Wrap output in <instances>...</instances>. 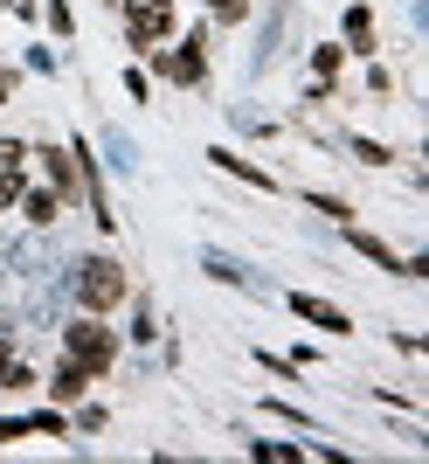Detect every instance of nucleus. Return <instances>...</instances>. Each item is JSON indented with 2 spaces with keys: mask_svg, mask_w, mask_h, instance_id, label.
<instances>
[{
  "mask_svg": "<svg viewBox=\"0 0 429 464\" xmlns=\"http://www.w3.org/2000/svg\"><path fill=\"white\" fill-rule=\"evenodd\" d=\"M347 42L360 49V56H374V14L367 7H347Z\"/></svg>",
  "mask_w": 429,
  "mask_h": 464,
  "instance_id": "10",
  "label": "nucleus"
},
{
  "mask_svg": "<svg viewBox=\"0 0 429 464\" xmlns=\"http://www.w3.org/2000/svg\"><path fill=\"white\" fill-rule=\"evenodd\" d=\"M208 7H214V14H222V21H235V14H243V7H250V0H208Z\"/></svg>",
  "mask_w": 429,
  "mask_h": 464,
  "instance_id": "14",
  "label": "nucleus"
},
{
  "mask_svg": "<svg viewBox=\"0 0 429 464\" xmlns=\"http://www.w3.org/2000/svg\"><path fill=\"white\" fill-rule=\"evenodd\" d=\"M21 188H28V180H21V167H0V208H14Z\"/></svg>",
  "mask_w": 429,
  "mask_h": 464,
  "instance_id": "11",
  "label": "nucleus"
},
{
  "mask_svg": "<svg viewBox=\"0 0 429 464\" xmlns=\"http://www.w3.org/2000/svg\"><path fill=\"white\" fill-rule=\"evenodd\" d=\"M49 388H56V402H77L83 388H91V368H83V361H62V368H56V382H49Z\"/></svg>",
  "mask_w": 429,
  "mask_h": 464,
  "instance_id": "7",
  "label": "nucleus"
},
{
  "mask_svg": "<svg viewBox=\"0 0 429 464\" xmlns=\"http://www.w3.org/2000/svg\"><path fill=\"white\" fill-rule=\"evenodd\" d=\"M214 167H222V174H235V180H250V188H271V174H263V167H250V160H235V153H222V146H214Z\"/></svg>",
  "mask_w": 429,
  "mask_h": 464,
  "instance_id": "9",
  "label": "nucleus"
},
{
  "mask_svg": "<svg viewBox=\"0 0 429 464\" xmlns=\"http://www.w3.org/2000/svg\"><path fill=\"white\" fill-rule=\"evenodd\" d=\"M0 167H28V146H21V139H0Z\"/></svg>",
  "mask_w": 429,
  "mask_h": 464,
  "instance_id": "13",
  "label": "nucleus"
},
{
  "mask_svg": "<svg viewBox=\"0 0 429 464\" xmlns=\"http://www.w3.org/2000/svg\"><path fill=\"white\" fill-rule=\"evenodd\" d=\"M125 21H132L138 49H153V42L174 28V0H125Z\"/></svg>",
  "mask_w": 429,
  "mask_h": 464,
  "instance_id": "3",
  "label": "nucleus"
},
{
  "mask_svg": "<svg viewBox=\"0 0 429 464\" xmlns=\"http://www.w3.org/2000/svg\"><path fill=\"white\" fill-rule=\"evenodd\" d=\"M21 208H28V222L42 229V222H56V208H62V201H56L49 188H21Z\"/></svg>",
  "mask_w": 429,
  "mask_h": 464,
  "instance_id": "8",
  "label": "nucleus"
},
{
  "mask_svg": "<svg viewBox=\"0 0 429 464\" xmlns=\"http://www.w3.org/2000/svg\"><path fill=\"white\" fill-rule=\"evenodd\" d=\"M208 42H187V49H174V56H159V70L174 83H201V70H208V56H201Z\"/></svg>",
  "mask_w": 429,
  "mask_h": 464,
  "instance_id": "5",
  "label": "nucleus"
},
{
  "mask_svg": "<svg viewBox=\"0 0 429 464\" xmlns=\"http://www.w3.org/2000/svg\"><path fill=\"white\" fill-rule=\"evenodd\" d=\"M291 312H298V319H312L319 333H353V326H347V312H339V305H326V298H312V291H298V298H291Z\"/></svg>",
  "mask_w": 429,
  "mask_h": 464,
  "instance_id": "4",
  "label": "nucleus"
},
{
  "mask_svg": "<svg viewBox=\"0 0 429 464\" xmlns=\"http://www.w3.org/2000/svg\"><path fill=\"white\" fill-rule=\"evenodd\" d=\"M77 298H83V312H111L125 298V271H118L111 256H91L77 271Z\"/></svg>",
  "mask_w": 429,
  "mask_h": 464,
  "instance_id": "1",
  "label": "nucleus"
},
{
  "mask_svg": "<svg viewBox=\"0 0 429 464\" xmlns=\"http://www.w3.org/2000/svg\"><path fill=\"white\" fill-rule=\"evenodd\" d=\"M347 236H353V250H360V256H374L381 271H402V277H409V256H395L388 243H381V236H367V229H347Z\"/></svg>",
  "mask_w": 429,
  "mask_h": 464,
  "instance_id": "6",
  "label": "nucleus"
},
{
  "mask_svg": "<svg viewBox=\"0 0 429 464\" xmlns=\"http://www.w3.org/2000/svg\"><path fill=\"white\" fill-rule=\"evenodd\" d=\"M62 347H70V361H83V368H91V374H104V368H111V353H118V340H111V333H104V326H91V319H77Z\"/></svg>",
  "mask_w": 429,
  "mask_h": 464,
  "instance_id": "2",
  "label": "nucleus"
},
{
  "mask_svg": "<svg viewBox=\"0 0 429 464\" xmlns=\"http://www.w3.org/2000/svg\"><path fill=\"white\" fill-rule=\"evenodd\" d=\"M7 97H14V70H0V104H7Z\"/></svg>",
  "mask_w": 429,
  "mask_h": 464,
  "instance_id": "15",
  "label": "nucleus"
},
{
  "mask_svg": "<svg viewBox=\"0 0 429 464\" xmlns=\"http://www.w3.org/2000/svg\"><path fill=\"white\" fill-rule=\"evenodd\" d=\"M49 160V174H56V188H77V167H70V153H42Z\"/></svg>",
  "mask_w": 429,
  "mask_h": 464,
  "instance_id": "12",
  "label": "nucleus"
}]
</instances>
